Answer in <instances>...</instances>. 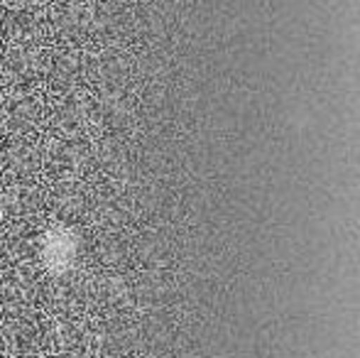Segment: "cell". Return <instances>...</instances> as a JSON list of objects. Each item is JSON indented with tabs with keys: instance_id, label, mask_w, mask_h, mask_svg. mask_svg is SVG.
Returning a JSON list of instances; mask_svg holds the SVG:
<instances>
[{
	"instance_id": "7a4b0ae2",
	"label": "cell",
	"mask_w": 360,
	"mask_h": 358,
	"mask_svg": "<svg viewBox=\"0 0 360 358\" xmlns=\"http://www.w3.org/2000/svg\"><path fill=\"white\" fill-rule=\"evenodd\" d=\"M0 221H3V206H0Z\"/></svg>"
},
{
	"instance_id": "6da1fadb",
	"label": "cell",
	"mask_w": 360,
	"mask_h": 358,
	"mask_svg": "<svg viewBox=\"0 0 360 358\" xmlns=\"http://www.w3.org/2000/svg\"><path fill=\"white\" fill-rule=\"evenodd\" d=\"M74 253H76V241L69 234H64V231L49 236L47 243H44V258L49 260V265L64 268V265H69L74 260Z\"/></svg>"
}]
</instances>
